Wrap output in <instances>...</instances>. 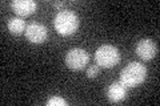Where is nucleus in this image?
<instances>
[{"instance_id": "obj_12", "label": "nucleus", "mask_w": 160, "mask_h": 106, "mask_svg": "<svg viewBox=\"0 0 160 106\" xmlns=\"http://www.w3.org/2000/svg\"><path fill=\"white\" fill-rule=\"evenodd\" d=\"M63 4H64L63 2H56V3H55V6H56V7H62Z\"/></svg>"}, {"instance_id": "obj_5", "label": "nucleus", "mask_w": 160, "mask_h": 106, "mask_svg": "<svg viewBox=\"0 0 160 106\" xmlns=\"http://www.w3.org/2000/svg\"><path fill=\"white\" fill-rule=\"evenodd\" d=\"M136 53L142 60L148 61V60H151V58H153L155 56H156L158 47H156V44H155V41H152V40L143 39V40H140V41L138 43V45H136Z\"/></svg>"}, {"instance_id": "obj_10", "label": "nucleus", "mask_w": 160, "mask_h": 106, "mask_svg": "<svg viewBox=\"0 0 160 106\" xmlns=\"http://www.w3.org/2000/svg\"><path fill=\"white\" fill-rule=\"evenodd\" d=\"M47 105L48 106H66L67 102L60 97H52V98H49L47 101Z\"/></svg>"}, {"instance_id": "obj_4", "label": "nucleus", "mask_w": 160, "mask_h": 106, "mask_svg": "<svg viewBox=\"0 0 160 106\" xmlns=\"http://www.w3.org/2000/svg\"><path fill=\"white\" fill-rule=\"evenodd\" d=\"M88 60H89V56L86 50L80 48H73L71 50H68L66 56V64L69 69L80 70L86 68V65L88 64Z\"/></svg>"}, {"instance_id": "obj_3", "label": "nucleus", "mask_w": 160, "mask_h": 106, "mask_svg": "<svg viewBox=\"0 0 160 106\" xmlns=\"http://www.w3.org/2000/svg\"><path fill=\"white\" fill-rule=\"evenodd\" d=\"M95 60H96V64L99 67L112 68L119 62L120 53L112 45H102L100 48H98L96 53H95Z\"/></svg>"}, {"instance_id": "obj_11", "label": "nucleus", "mask_w": 160, "mask_h": 106, "mask_svg": "<svg viewBox=\"0 0 160 106\" xmlns=\"http://www.w3.org/2000/svg\"><path fill=\"white\" fill-rule=\"evenodd\" d=\"M98 73H99V68H98V65H92V67L87 70V76H88L89 78H95V77L98 76Z\"/></svg>"}, {"instance_id": "obj_2", "label": "nucleus", "mask_w": 160, "mask_h": 106, "mask_svg": "<svg viewBox=\"0 0 160 106\" xmlns=\"http://www.w3.org/2000/svg\"><path fill=\"white\" fill-rule=\"evenodd\" d=\"M53 24L62 36H69L78 29L79 17L72 11H62L55 16Z\"/></svg>"}, {"instance_id": "obj_9", "label": "nucleus", "mask_w": 160, "mask_h": 106, "mask_svg": "<svg viewBox=\"0 0 160 106\" xmlns=\"http://www.w3.org/2000/svg\"><path fill=\"white\" fill-rule=\"evenodd\" d=\"M8 29H9V32H11L12 35H16V36H19V35H22L27 29L26 21H24L23 19L13 17V19H11L8 21Z\"/></svg>"}, {"instance_id": "obj_6", "label": "nucleus", "mask_w": 160, "mask_h": 106, "mask_svg": "<svg viewBox=\"0 0 160 106\" xmlns=\"http://www.w3.org/2000/svg\"><path fill=\"white\" fill-rule=\"evenodd\" d=\"M48 31L44 25L39 23H32L29 24L26 29V36L32 44H40L47 39Z\"/></svg>"}, {"instance_id": "obj_1", "label": "nucleus", "mask_w": 160, "mask_h": 106, "mask_svg": "<svg viewBox=\"0 0 160 106\" xmlns=\"http://www.w3.org/2000/svg\"><path fill=\"white\" fill-rule=\"evenodd\" d=\"M147 77V68L140 62H129L120 72V82L128 88L138 86Z\"/></svg>"}, {"instance_id": "obj_7", "label": "nucleus", "mask_w": 160, "mask_h": 106, "mask_svg": "<svg viewBox=\"0 0 160 106\" xmlns=\"http://www.w3.org/2000/svg\"><path fill=\"white\" fill-rule=\"evenodd\" d=\"M127 95V86L124 84H122L120 81L118 82H113L109 85V88L107 90V97L108 101L112 104H118V102H122V101L126 98Z\"/></svg>"}, {"instance_id": "obj_8", "label": "nucleus", "mask_w": 160, "mask_h": 106, "mask_svg": "<svg viewBox=\"0 0 160 106\" xmlns=\"http://www.w3.org/2000/svg\"><path fill=\"white\" fill-rule=\"evenodd\" d=\"M11 7L13 12L20 15V16H29L36 11L38 4L33 0H15L11 3Z\"/></svg>"}]
</instances>
